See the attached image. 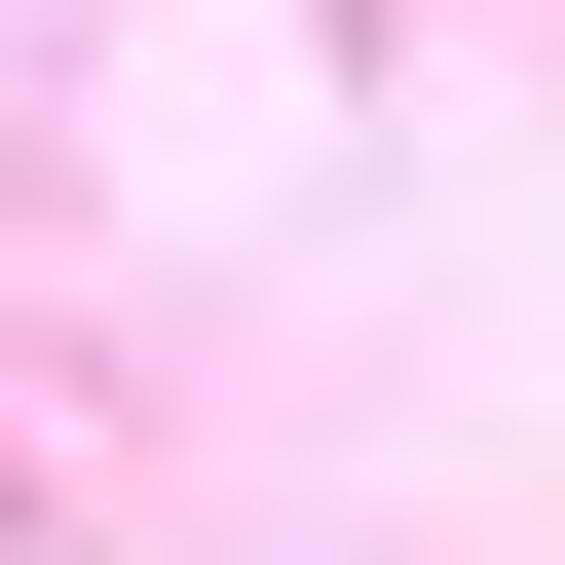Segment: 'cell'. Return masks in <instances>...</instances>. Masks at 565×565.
<instances>
[]
</instances>
